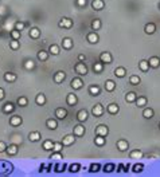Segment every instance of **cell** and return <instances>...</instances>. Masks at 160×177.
Returning <instances> with one entry per match:
<instances>
[{
	"label": "cell",
	"instance_id": "6da1fadb",
	"mask_svg": "<svg viewBox=\"0 0 160 177\" xmlns=\"http://www.w3.org/2000/svg\"><path fill=\"white\" fill-rule=\"evenodd\" d=\"M75 71H77V74H79V75H86L88 74V67H86V65L83 63V62H78L77 65H75Z\"/></svg>",
	"mask_w": 160,
	"mask_h": 177
},
{
	"label": "cell",
	"instance_id": "7a4b0ae2",
	"mask_svg": "<svg viewBox=\"0 0 160 177\" xmlns=\"http://www.w3.org/2000/svg\"><path fill=\"white\" fill-rule=\"evenodd\" d=\"M74 141H75V135L74 134H67V135L63 137L61 142L63 144V146H70V145L74 144Z\"/></svg>",
	"mask_w": 160,
	"mask_h": 177
},
{
	"label": "cell",
	"instance_id": "3957f363",
	"mask_svg": "<svg viewBox=\"0 0 160 177\" xmlns=\"http://www.w3.org/2000/svg\"><path fill=\"white\" fill-rule=\"evenodd\" d=\"M59 27L62 28H71L73 27V20L69 19V18H62L59 20Z\"/></svg>",
	"mask_w": 160,
	"mask_h": 177
},
{
	"label": "cell",
	"instance_id": "277c9868",
	"mask_svg": "<svg viewBox=\"0 0 160 177\" xmlns=\"http://www.w3.org/2000/svg\"><path fill=\"white\" fill-rule=\"evenodd\" d=\"M96 134L106 137V135L109 134V129H108L105 125H100V126H97V129H96Z\"/></svg>",
	"mask_w": 160,
	"mask_h": 177
},
{
	"label": "cell",
	"instance_id": "5b68a950",
	"mask_svg": "<svg viewBox=\"0 0 160 177\" xmlns=\"http://www.w3.org/2000/svg\"><path fill=\"white\" fill-rule=\"evenodd\" d=\"M112 55H110V52H102L101 55H100V61L102 62V63H106V65H109V63H112Z\"/></svg>",
	"mask_w": 160,
	"mask_h": 177
},
{
	"label": "cell",
	"instance_id": "8992f818",
	"mask_svg": "<svg viewBox=\"0 0 160 177\" xmlns=\"http://www.w3.org/2000/svg\"><path fill=\"white\" fill-rule=\"evenodd\" d=\"M102 113H104V108H102V105H100V103H97L96 106H93V109H92V114H93L94 117L102 116Z\"/></svg>",
	"mask_w": 160,
	"mask_h": 177
},
{
	"label": "cell",
	"instance_id": "52a82bcc",
	"mask_svg": "<svg viewBox=\"0 0 160 177\" xmlns=\"http://www.w3.org/2000/svg\"><path fill=\"white\" fill-rule=\"evenodd\" d=\"M73 134H74L75 137H82V135L85 134V127L82 126V125H77V126H74Z\"/></svg>",
	"mask_w": 160,
	"mask_h": 177
},
{
	"label": "cell",
	"instance_id": "ba28073f",
	"mask_svg": "<svg viewBox=\"0 0 160 177\" xmlns=\"http://www.w3.org/2000/svg\"><path fill=\"white\" fill-rule=\"evenodd\" d=\"M70 86L74 88V90H79V88H82V86H83V82H82V79H79V78H75V79L71 81Z\"/></svg>",
	"mask_w": 160,
	"mask_h": 177
},
{
	"label": "cell",
	"instance_id": "9c48e42d",
	"mask_svg": "<svg viewBox=\"0 0 160 177\" xmlns=\"http://www.w3.org/2000/svg\"><path fill=\"white\" fill-rule=\"evenodd\" d=\"M66 116H67V112L63 108H58L57 110H55V117H57L58 119H65Z\"/></svg>",
	"mask_w": 160,
	"mask_h": 177
},
{
	"label": "cell",
	"instance_id": "30bf717a",
	"mask_svg": "<svg viewBox=\"0 0 160 177\" xmlns=\"http://www.w3.org/2000/svg\"><path fill=\"white\" fill-rule=\"evenodd\" d=\"M66 102H67V105L74 106V105H77V102H78V98H77V95H75V94H67Z\"/></svg>",
	"mask_w": 160,
	"mask_h": 177
},
{
	"label": "cell",
	"instance_id": "8fae6325",
	"mask_svg": "<svg viewBox=\"0 0 160 177\" xmlns=\"http://www.w3.org/2000/svg\"><path fill=\"white\" fill-rule=\"evenodd\" d=\"M128 148H129L128 141H125V140H118L117 141V149L120 150V152H125Z\"/></svg>",
	"mask_w": 160,
	"mask_h": 177
},
{
	"label": "cell",
	"instance_id": "7c38bea8",
	"mask_svg": "<svg viewBox=\"0 0 160 177\" xmlns=\"http://www.w3.org/2000/svg\"><path fill=\"white\" fill-rule=\"evenodd\" d=\"M105 3H104V0H93V3H92V7L96 10V11H101L102 8H104Z\"/></svg>",
	"mask_w": 160,
	"mask_h": 177
},
{
	"label": "cell",
	"instance_id": "4fadbf2b",
	"mask_svg": "<svg viewBox=\"0 0 160 177\" xmlns=\"http://www.w3.org/2000/svg\"><path fill=\"white\" fill-rule=\"evenodd\" d=\"M22 122H23V119H22L20 116H14L10 119V123H11L12 126H19V125H22Z\"/></svg>",
	"mask_w": 160,
	"mask_h": 177
},
{
	"label": "cell",
	"instance_id": "5bb4252c",
	"mask_svg": "<svg viewBox=\"0 0 160 177\" xmlns=\"http://www.w3.org/2000/svg\"><path fill=\"white\" fill-rule=\"evenodd\" d=\"M5 152H7L8 156H15V154L18 153V145H16V144H12V145L7 146Z\"/></svg>",
	"mask_w": 160,
	"mask_h": 177
},
{
	"label": "cell",
	"instance_id": "9a60e30c",
	"mask_svg": "<svg viewBox=\"0 0 160 177\" xmlns=\"http://www.w3.org/2000/svg\"><path fill=\"white\" fill-rule=\"evenodd\" d=\"M65 78H66V74L63 73V71H58V73L54 75V82H57V83H61V82L65 81Z\"/></svg>",
	"mask_w": 160,
	"mask_h": 177
},
{
	"label": "cell",
	"instance_id": "2e32d148",
	"mask_svg": "<svg viewBox=\"0 0 160 177\" xmlns=\"http://www.w3.org/2000/svg\"><path fill=\"white\" fill-rule=\"evenodd\" d=\"M62 47L65 50H70L71 47H73V40L70 38H63L62 40Z\"/></svg>",
	"mask_w": 160,
	"mask_h": 177
},
{
	"label": "cell",
	"instance_id": "e0dca14e",
	"mask_svg": "<svg viewBox=\"0 0 160 177\" xmlns=\"http://www.w3.org/2000/svg\"><path fill=\"white\" fill-rule=\"evenodd\" d=\"M148 63H149V66H151V67L156 69V67H159V66H160V58H157V57H152V58H149Z\"/></svg>",
	"mask_w": 160,
	"mask_h": 177
},
{
	"label": "cell",
	"instance_id": "ac0fdd59",
	"mask_svg": "<svg viewBox=\"0 0 160 177\" xmlns=\"http://www.w3.org/2000/svg\"><path fill=\"white\" fill-rule=\"evenodd\" d=\"M98 35L96 34V32H90V34H88V42L92 43V44H94V43H98Z\"/></svg>",
	"mask_w": 160,
	"mask_h": 177
},
{
	"label": "cell",
	"instance_id": "d6986e66",
	"mask_svg": "<svg viewBox=\"0 0 160 177\" xmlns=\"http://www.w3.org/2000/svg\"><path fill=\"white\" fill-rule=\"evenodd\" d=\"M46 125H47V127H49V129H51V130H54V129H57V127H58V122H57V119H53V118L47 119Z\"/></svg>",
	"mask_w": 160,
	"mask_h": 177
},
{
	"label": "cell",
	"instance_id": "ffe728a7",
	"mask_svg": "<svg viewBox=\"0 0 160 177\" xmlns=\"http://www.w3.org/2000/svg\"><path fill=\"white\" fill-rule=\"evenodd\" d=\"M77 118H78V121L79 122H83V121H86L88 119V112L86 110H79L78 112V114H77Z\"/></svg>",
	"mask_w": 160,
	"mask_h": 177
},
{
	"label": "cell",
	"instance_id": "44dd1931",
	"mask_svg": "<svg viewBox=\"0 0 160 177\" xmlns=\"http://www.w3.org/2000/svg\"><path fill=\"white\" fill-rule=\"evenodd\" d=\"M39 138H40V133H39V131H31V133L28 134V140H30V141H32V142L38 141Z\"/></svg>",
	"mask_w": 160,
	"mask_h": 177
},
{
	"label": "cell",
	"instance_id": "7402d4cb",
	"mask_svg": "<svg viewBox=\"0 0 160 177\" xmlns=\"http://www.w3.org/2000/svg\"><path fill=\"white\" fill-rule=\"evenodd\" d=\"M144 31H145V34L151 35V34H153V32L156 31V27H155V24H153V23H148L147 26H145Z\"/></svg>",
	"mask_w": 160,
	"mask_h": 177
},
{
	"label": "cell",
	"instance_id": "603a6c76",
	"mask_svg": "<svg viewBox=\"0 0 160 177\" xmlns=\"http://www.w3.org/2000/svg\"><path fill=\"white\" fill-rule=\"evenodd\" d=\"M114 88H116V83H114L113 81L108 79V81L105 82V90L106 91H113Z\"/></svg>",
	"mask_w": 160,
	"mask_h": 177
},
{
	"label": "cell",
	"instance_id": "cb8c5ba5",
	"mask_svg": "<svg viewBox=\"0 0 160 177\" xmlns=\"http://www.w3.org/2000/svg\"><path fill=\"white\" fill-rule=\"evenodd\" d=\"M4 81L15 82L16 81V74H14V73H5V74H4Z\"/></svg>",
	"mask_w": 160,
	"mask_h": 177
},
{
	"label": "cell",
	"instance_id": "d4e9b609",
	"mask_svg": "<svg viewBox=\"0 0 160 177\" xmlns=\"http://www.w3.org/2000/svg\"><path fill=\"white\" fill-rule=\"evenodd\" d=\"M118 110H120V108H118V105H116V103H110L109 106H108V112H109L110 114H117Z\"/></svg>",
	"mask_w": 160,
	"mask_h": 177
},
{
	"label": "cell",
	"instance_id": "484cf974",
	"mask_svg": "<svg viewBox=\"0 0 160 177\" xmlns=\"http://www.w3.org/2000/svg\"><path fill=\"white\" fill-rule=\"evenodd\" d=\"M40 36V31L38 30V28H31L30 30V38H32V39H38Z\"/></svg>",
	"mask_w": 160,
	"mask_h": 177
},
{
	"label": "cell",
	"instance_id": "4316f807",
	"mask_svg": "<svg viewBox=\"0 0 160 177\" xmlns=\"http://www.w3.org/2000/svg\"><path fill=\"white\" fill-rule=\"evenodd\" d=\"M137 99V95L136 94H135V93H128V94H126V95H125V101H126V102H129V103H131V102H135V101Z\"/></svg>",
	"mask_w": 160,
	"mask_h": 177
},
{
	"label": "cell",
	"instance_id": "83f0119b",
	"mask_svg": "<svg viewBox=\"0 0 160 177\" xmlns=\"http://www.w3.org/2000/svg\"><path fill=\"white\" fill-rule=\"evenodd\" d=\"M14 110H15V106H14L11 102H8V103H5L3 106V112L4 113H12Z\"/></svg>",
	"mask_w": 160,
	"mask_h": 177
},
{
	"label": "cell",
	"instance_id": "f1b7e54d",
	"mask_svg": "<svg viewBox=\"0 0 160 177\" xmlns=\"http://www.w3.org/2000/svg\"><path fill=\"white\" fill-rule=\"evenodd\" d=\"M125 74H126V71H125L124 67H117V69L114 70V75H116V77H118V78H122Z\"/></svg>",
	"mask_w": 160,
	"mask_h": 177
},
{
	"label": "cell",
	"instance_id": "f546056e",
	"mask_svg": "<svg viewBox=\"0 0 160 177\" xmlns=\"http://www.w3.org/2000/svg\"><path fill=\"white\" fill-rule=\"evenodd\" d=\"M139 67H140V70L141 71H148V69H149V63H148V61H140V63H139Z\"/></svg>",
	"mask_w": 160,
	"mask_h": 177
},
{
	"label": "cell",
	"instance_id": "4dcf8cb0",
	"mask_svg": "<svg viewBox=\"0 0 160 177\" xmlns=\"http://www.w3.org/2000/svg\"><path fill=\"white\" fill-rule=\"evenodd\" d=\"M136 103H137V106H139V108H143V106H145V105H147V98H145V97H137Z\"/></svg>",
	"mask_w": 160,
	"mask_h": 177
},
{
	"label": "cell",
	"instance_id": "1f68e13d",
	"mask_svg": "<svg viewBox=\"0 0 160 177\" xmlns=\"http://www.w3.org/2000/svg\"><path fill=\"white\" fill-rule=\"evenodd\" d=\"M143 117L147 119H151L153 117V110L152 109H144V112H143Z\"/></svg>",
	"mask_w": 160,
	"mask_h": 177
},
{
	"label": "cell",
	"instance_id": "d6a6232c",
	"mask_svg": "<svg viewBox=\"0 0 160 177\" xmlns=\"http://www.w3.org/2000/svg\"><path fill=\"white\" fill-rule=\"evenodd\" d=\"M53 148H54V142L50 141V140H47V141L43 142V149L44 150H53Z\"/></svg>",
	"mask_w": 160,
	"mask_h": 177
},
{
	"label": "cell",
	"instance_id": "836d02e7",
	"mask_svg": "<svg viewBox=\"0 0 160 177\" xmlns=\"http://www.w3.org/2000/svg\"><path fill=\"white\" fill-rule=\"evenodd\" d=\"M141 157H143V152H141V150H133V152H131V158L140 160Z\"/></svg>",
	"mask_w": 160,
	"mask_h": 177
},
{
	"label": "cell",
	"instance_id": "e575fe53",
	"mask_svg": "<svg viewBox=\"0 0 160 177\" xmlns=\"http://www.w3.org/2000/svg\"><path fill=\"white\" fill-rule=\"evenodd\" d=\"M94 142H96V145H98V146H102V145H105V137H102V135H97L96 140H94Z\"/></svg>",
	"mask_w": 160,
	"mask_h": 177
},
{
	"label": "cell",
	"instance_id": "d590c367",
	"mask_svg": "<svg viewBox=\"0 0 160 177\" xmlns=\"http://www.w3.org/2000/svg\"><path fill=\"white\" fill-rule=\"evenodd\" d=\"M36 103L42 105V106L46 103V97H44V94H38V95H36Z\"/></svg>",
	"mask_w": 160,
	"mask_h": 177
},
{
	"label": "cell",
	"instance_id": "8d00e7d4",
	"mask_svg": "<svg viewBox=\"0 0 160 177\" xmlns=\"http://www.w3.org/2000/svg\"><path fill=\"white\" fill-rule=\"evenodd\" d=\"M92 28H93L94 31H97L101 28V20L100 19H94L93 22H92Z\"/></svg>",
	"mask_w": 160,
	"mask_h": 177
},
{
	"label": "cell",
	"instance_id": "74e56055",
	"mask_svg": "<svg viewBox=\"0 0 160 177\" xmlns=\"http://www.w3.org/2000/svg\"><path fill=\"white\" fill-rule=\"evenodd\" d=\"M47 58H49V52H46V51H43V50H40L38 52V59L39 61H47Z\"/></svg>",
	"mask_w": 160,
	"mask_h": 177
},
{
	"label": "cell",
	"instance_id": "f35d334b",
	"mask_svg": "<svg viewBox=\"0 0 160 177\" xmlns=\"http://www.w3.org/2000/svg\"><path fill=\"white\" fill-rule=\"evenodd\" d=\"M27 103H28V99L26 97H19V98H18V105H19V106L24 108V106H27Z\"/></svg>",
	"mask_w": 160,
	"mask_h": 177
},
{
	"label": "cell",
	"instance_id": "ab89813d",
	"mask_svg": "<svg viewBox=\"0 0 160 177\" xmlns=\"http://www.w3.org/2000/svg\"><path fill=\"white\" fill-rule=\"evenodd\" d=\"M10 47H11L12 50H18V48L20 47L19 40H16V39H12L11 42H10Z\"/></svg>",
	"mask_w": 160,
	"mask_h": 177
},
{
	"label": "cell",
	"instance_id": "60d3db41",
	"mask_svg": "<svg viewBox=\"0 0 160 177\" xmlns=\"http://www.w3.org/2000/svg\"><path fill=\"white\" fill-rule=\"evenodd\" d=\"M93 70H94V73H101L102 70H104V63H94L93 66Z\"/></svg>",
	"mask_w": 160,
	"mask_h": 177
},
{
	"label": "cell",
	"instance_id": "b9f144b4",
	"mask_svg": "<svg viewBox=\"0 0 160 177\" xmlns=\"http://www.w3.org/2000/svg\"><path fill=\"white\" fill-rule=\"evenodd\" d=\"M34 67H35V63H34V61H31V59L26 61V63H24V69H26V70H32Z\"/></svg>",
	"mask_w": 160,
	"mask_h": 177
},
{
	"label": "cell",
	"instance_id": "7bdbcfd3",
	"mask_svg": "<svg viewBox=\"0 0 160 177\" xmlns=\"http://www.w3.org/2000/svg\"><path fill=\"white\" fill-rule=\"evenodd\" d=\"M89 93L92 95H98V94H100V87H98V86H90Z\"/></svg>",
	"mask_w": 160,
	"mask_h": 177
},
{
	"label": "cell",
	"instance_id": "ee69618b",
	"mask_svg": "<svg viewBox=\"0 0 160 177\" xmlns=\"http://www.w3.org/2000/svg\"><path fill=\"white\" fill-rule=\"evenodd\" d=\"M129 82H131V85H139L140 83V77H137V75H132L131 77V79H129Z\"/></svg>",
	"mask_w": 160,
	"mask_h": 177
},
{
	"label": "cell",
	"instance_id": "f6af8a7d",
	"mask_svg": "<svg viewBox=\"0 0 160 177\" xmlns=\"http://www.w3.org/2000/svg\"><path fill=\"white\" fill-rule=\"evenodd\" d=\"M50 54H53V55L59 54V47L57 46V44H51L50 46Z\"/></svg>",
	"mask_w": 160,
	"mask_h": 177
},
{
	"label": "cell",
	"instance_id": "bcb514c9",
	"mask_svg": "<svg viewBox=\"0 0 160 177\" xmlns=\"http://www.w3.org/2000/svg\"><path fill=\"white\" fill-rule=\"evenodd\" d=\"M62 148H63L62 142H54V148H53V150H54V152H61Z\"/></svg>",
	"mask_w": 160,
	"mask_h": 177
},
{
	"label": "cell",
	"instance_id": "7dc6e473",
	"mask_svg": "<svg viewBox=\"0 0 160 177\" xmlns=\"http://www.w3.org/2000/svg\"><path fill=\"white\" fill-rule=\"evenodd\" d=\"M24 27H26V24L22 23V22H16L15 23V30H18V31H23Z\"/></svg>",
	"mask_w": 160,
	"mask_h": 177
},
{
	"label": "cell",
	"instance_id": "c3c4849f",
	"mask_svg": "<svg viewBox=\"0 0 160 177\" xmlns=\"http://www.w3.org/2000/svg\"><path fill=\"white\" fill-rule=\"evenodd\" d=\"M20 32L22 31H18V30H14L11 32V36H12V39H16V40H19V38H20Z\"/></svg>",
	"mask_w": 160,
	"mask_h": 177
},
{
	"label": "cell",
	"instance_id": "681fc988",
	"mask_svg": "<svg viewBox=\"0 0 160 177\" xmlns=\"http://www.w3.org/2000/svg\"><path fill=\"white\" fill-rule=\"evenodd\" d=\"M51 160H62L61 152H55V154H53V156H51Z\"/></svg>",
	"mask_w": 160,
	"mask_h": 177
},
{
	"label": "cell",
	"instance_id": "f907efd6",
	"mask_svg": "<svg viewBox=\"0 0 160 177\" xmlns=\"http://www.w3.org/2000/svg\"><path fill=\"white\" fill-rule=\"evenodd\" d=\"M5 149H7L5 142H4V141H0V153H1V152H5Z\"/></svg>",
	"mask_w": 160,
	"mask_h": 177
},
{
	"label": "cell",
	"instance_id": "816d5d0a",
	"mask_svg": "<svg viewBox=\"0 0 160 177\" xmlns=\"http://www.w3.org/2000/svg\"><path fill=\"white\" fill-rule=\"evenodd\" d=\"M77 5H78V7H83V5H86V0H77Z\"/></svg>",
	"mask_w": 160,
	"mask_h": 177
},
{
	"label": "cell",
	"instance_id": "f5cc1de1",
	"mask_svg": "<svg viewBox=\"0 0 160 177\" xmlns=\"http://www.w3.org/2000/svg\"><path fill=\"white\" fill-rule=\"evenodd\" d=\"M78 168H79V165L78 164H75V165H71V172H78Z\"/></svg>",
	"mask_w": 160,
	"mask_h": 177
},
{
	"label": "cell",
	"instance_id": "db71d44e",
	"mask_svg": "<svg viewBox=\"0 0 160 177\" xmlns=\"http://www.w3.org/2000/svg\"><path fill=\"white\" fill-rule=\"evenodd\" d=\"M4 97H5V95H4V88L0 87V101L4 99Z\"/></svg>",
	"mask_w": 160,
	"mask_h": 177
},
{
	"label": "cell",
	"instance_id": "11a10c76",
	"mask_svg": "<svg viewBox=\"0 0 160 177\" xmlns=\"http://www.w3.org/2000/svg\"><path fill=\"white\" fill-rule=\"evenodd\" d=\"M141 169H143V165H136L135 166V172H141Z\"/></svg>",
	"mask_w": 160,
	"mask_h": 177
},
{
	"label": "cell",
	"instance_id": "9f6ffc18",
	"mask_svg": "<svg viewBox=\"0 0 160 177\" xmlns=\"http://www.w3.org/2000/svg\"><path fill=\"white\" fill-rule=\"evenodd\" d=\"M78 59H79V62H82V61H83V59H85V55H79V57H78Z\"/></svg>",
	"mask_w": 160,
	"mask_h": 177
},
{
	"label": "cell",
	"instance_id": "6f0895ef",
	"mask_svg": "<svg viewBox=\"0 0 160 177\" xmlns=\"http://www.w3.org/2000/svg\"><path fill=\"white\" fill-rule=\"evenodd\" d=\"M97 169H98V165H93V170L92 172H97Z\"/></svg>",
	"mask_w": 160,
	"mask_h": 177
},
{
	"label": "cell",
	"instance_id": "680465c9",
	"mask_svg": "<svg viewBox=\"0 0 160 177\" xmlns=\"http://www.w3.org/2000/svg\"><path fill=\"white\" fill-rule=\"evenodd\" d=\"M0 32H1V27H0Z\"/></svg>",
	"mask_w": 160,
	"mask_h": 177
},
{
	"label": "cell",
	"instance_id": "91938a15",
	"mask_svg": "<svg viewBox=\"0 0 160 177\" xmlns=\"http://www.w3.org/2000/svg\"><path fill=\"white\" fill-rule=\"evenodd\" d=\"M159 127H160V123H159Z\"/></svg>",
	"mask_w": 160,
	"mask_h": 177
}]
</instances>
